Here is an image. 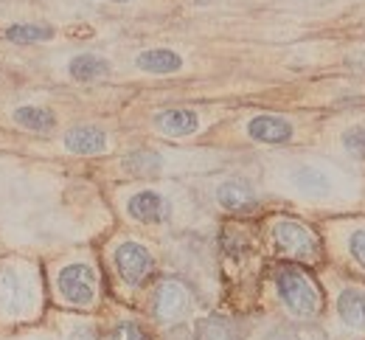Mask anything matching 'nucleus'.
Masks as SVG:
<instances>
[{
    "instance_id": "1",
    "label": "nucleus",
    "mask_w": 365,
    "mask_h": 340,
    "mask_svg": "<svg viewBox=\"0 0 365 340\" xmlns=\"http://www.w3.org/2000/svg\"><path fill=\"white\" fill-rule=\"evenodd\" d=\"M40 309L37 270L11 262L0 267V321H29Z\"/></svg>"
},
{
    "instance_id": "2",
    "label": "nucleus",
    "mask_w": 365,
    "mask_h": 340,
    "mask_svg": "<svg viewBox=\"0 0 365 340\" xmlns=\"http://www.w3.org/2000/svg\"><path fill=\"white\" fill-rule=\"evenodd\" d=\"M275 290L284 309L295 318H312L320 309V292L315 282L298 267H278L275 270Z\"/></svg>"
},
{
    "instance_id": "3",
    "label": "nucleus",
    "mask_w": 365,
    "mask_h": 340,
    "mask_svg": "<svg viewBox=\"0 0 365 340\" xmlns=\"http://www.w3.org/2000/svg\"><path fill=\"white\" fill-rule=\"evenodd\" d=\"M56 292L65 304L71 306H79V309H88L96 304V295H98V276L91 264L85 262H73V264H65L59 273H56Z\"/></svg>"
},
{
    "instance_id": "4",
    "label": "nucleus",
    "mask_w": 365,
    "mask_h": 340,
    "mask_svg": "<svg viewBox=\"0 0 365 340\" xmlns=\"http://www.w3.org/2000/svg\"><path fill=\"white\" fill-rule=\"evenodd\" d=\"M287 183H289V189H295L307 200H326V197L334 195V175L326 166L309 163V160L289 166Z\"/></svg>"
},
{
    "instance_id": "5",
    "label": "nucleus",
    "mask_w": 365,
    "mask_h": 340,
    "mask_svg": "<svg viewBox=\"0 0 365 340\" xmlns=\"http://www.w3.org/2000/svg\"><path fill=\"white\" fill-rule=\"evenodd\" d=\"M273 237L278 250L292 256V259H315L318 256V237L295 220H278L273 228Z\"/></svg>"
},
{
    "instance_id": "6",
    "label": "nucleus",
    "mask_w": 365,
    "mask_h": 340,
    "mask_svg": "<svg viewBox=\"0 0 365 340\" xmlns=\"http://www.w3.org/2000/svg\"><path fill=\"white\" fill-rule=\"evenodd\" d=\"M115 267H118V276L127 284L138 287L152 276L155 259L140 242H121L115 247Z\"/></svg>"
},
{
    "instance_id": "7",
    "label": "nucleus",
    "mask_w": 365,
    "mask_h": 340,
    "mask_svg": "<svg viewBox=\"0 0 365 340\" xmlns=\"http://www.w3.org/2000/svg\"><path fill=\"white\" fill-rule=\"evenodd\" d=\"M188 309H191V295L180 282L169 279L158 287V292H155V318L160 324H178L188 315Z\"/></svg>"
},
{
    "instance_id": "8",
    "label": "nucleus",
    "mask_w": 365,
    "mask_h": 340,
    "mask_svg": "<svg viewBox=\"0 0 365 340\" xmlns=\"http://www.w3.org/2000/svg\"><path fill=\"white\" fill-rule=\"evenodd\" d=\"M127 214L135 222H140V225H160V222L169 220L172 205H169V200L160 195V192L140 189V192H135V195L127 200Z\"/></svg>"
},
{
    "instance_id": "9",
    "label": "nucleus",
    "mask_w": 365,
    "mask_h": 340,
    "mask_svg": "<svg viewBox=\"0 0 365 340\" xmlns=\"http://www.w3.org/2000/svg\"><path fill=\"white\" fill-rule=\"evenodd\" d=\"M247 135L259 144H287L292 141V124L281 115H253L247 121Z\"/></svg>"
},
{
    "instance_id": "10",
    "label": "nucleus",
    "mask_w": 365,
    "mask_h": 340,
    "mask_svg": "<svg viewBox=\"0 0 365 340\" xmlns=\"http://www.w3.org/2000/svg\"><path fill=\"white\" fill-rule=\"evenodd\" d=\"M217 202L225 208V211H233V214H247L259 205V197L253 192V186L247 180H225L217 186Z\"/></svg>"
},
{
    "instance_id": "11",
    "label": "nucleus",
    "mask_w": 365,
    "mask_h": 340,
    "mask_svg": "<svg viewBox=\"0 0 365 340\" xmlns=\"http://www.w3.org/2000/svg\"><path fill=\"white\" fill-rule=\"evenodd\" d=\"M65 146L73 155H101V152H107L110 141H107L104 130L82 124V127H73V130L65 133Z\"/></svg>"
},
{
    "instance_id": "12",
    "label": "nucleus",
    "mask_w": 365,
    "mask_h": 340,
    "mask_svg": "<svg viewBox=\"0 0 365 340\" xmlns=\"http://www.w3.org/2000/svg\"><path fill=\"white\" fill-rule=\"evenodd\" d=\"M158 130L172 135V138H185V135H194L200 130V115L188 107H175V110H163L158 118Z\"/></svg>"
},
{
    "instance_id": "13",
    "label": "nucleus",
    "mask_w": 365,
    "mask_h": 340,
    "mask_svg": "<svg viewBox=\"0 0 365 340\" xmlns=\"http://www.w3.org/2000/svg\"><path fill=\"white\" fill-rule=\"evenodd\" d=\"M337 315L340 321L354 329V332H365V290L360 287H346L337 295Z\"/></svg>"
},
{
    "instance_id": "14",
    "label": "nucleus",
    "mask_w": 365,
    "mask_h": 340,
    "mask_svg": "<svg viewBox=\"0 0 365 340\" xmlns=\"http://www.w3.org/2000/svg\"><path fill=\"white\" fill-rule=\"evenodd\" d=\"M135 65L143 73H155V76H166V73H178L182 68V56L172 48H146L138 53Z\"/></svg>"
},
{
    "instance_id": "15",
    "label": "nucleus",
    "mask_w": 365,
    "mask_h": 340,
    "mask_svg": "<svg viewBox=\"0 0 365 340\" xmlns=\"http://www.w3.org/2000/svg\"><path fill=\"white\" fill-rule=\"evenodd\" d=\"M11 118H14V124H20V127L29 130V133H51V130L56 127V115H53V110L40 107V104L17 107V110L11 113Z\"/></svg>"
},
{
    "instance_id": "16",
    "label": "nucleus",
    "mask_w": 365,
    "mask_h": 340,
    "mask_svg": "<svg viewBox=\"0 0 365 340\" xmlns=\"http://www.w3.org/2000/svg\"><path fill=\"white\" fill-rule=\"evenodd\" d=\"M68 73L73 79H79V82H93V79H101V76L110 73V62L96 56V53H79V56L71 59Z\"/></svg>"
},
{
    "instance_id": "17",
    "label": "nucleus",
    "mask_w": 365,
    "mask_h": 340,
    "mask_svg": "<svg viewBox=\"0 0 365 340\" xmlns=\"http://www.w3.org/2000/svg\"><path fill=\"white\" fill-rule=\"evenodd\" d=\"M6 37L14 43H46L53 37V29L43 26V23H17L6 29Z\"/></svg>"
},
{
    "instance_id": "18",
    "label": "nucleus",
    "mask_w": 365,
    "mask_h": 340,
    "mask_svg": "<svg viewBox=\"0 0 365 340\" xmlns=\"http://www.w3.org/2000/svg\"><path fill=\"white\" fill-rule=\"evenodd\" d=\"M200 340H239L233 324L225 318H205L200 324Z\"/></svg>"
},
{
    "instance_id": "19",
    "label": "nucleus",
    "mask_w": 365,
    "mask_h": 340,
    "mask_svg": "<svg viewBox=\"0 0 365 340\" xmlns=\"http://www.w3.org/2000/svg\"><path fill=\"white\" fill-rule=\"evenodd\" d=\"M127 169H130L133 175H140V177L155 175V172L160 169V158H158L155 152H135V155L127 158Z\"/></svg>"
},
{
    "instance_id": "20",
    "label": "nucleus",
    "mask_w": 365,
    "mask_h": 340,
    "mask_svg": "<svg viewBox=\"0 0 365 340\" xmlns=\"http://www.w3.org/2000/svg\"><path fill=\"white\" fill-rule=\"evenodd\" d=\"M262 340H323L315 329H304V326H273L270 332H264Z\"/></svg>"
},
{
    "instance_id": "21",
    "label": "nucleus",
    "mask_w": 365,
    "mask_h": 340,
    "mask_svg": "<svg viewBox=\"0 0 365 340\" xmlns=\"http://www.w3.org/2000/svg\"><path fill=\"white\" fill-rule=\"evenodd\" d=\"M343 149L351 158H365V124H357L343 133Z\"/></svg>"
},
{
    "instance_id": "22",
    "label": "nucleus",
    "mask_w": 365,
    "mask_h": 340,
    "mask_svg": "<svg viewBox=\"0 0 365 340\" xmlns=\"http://www.w3.org/2000/svg\"><path fill=\"white\" fill-rule=\"evenodd\" d=\"M349 253L365 270V228H357V231L349 234Z\"/></svg>"
},
{
    "instance_id": "23",
    "label": "nucleus",
    "mask_w": 365,
    "mask_h": 340,
    "mask_svg": "<svg viewBox=\"0 0 365 340\" xmlns=\"http://www.w3.org/2000/svg\"><path fill=\"white\" fill-rule=\"evenodd\" d=\"M110 340H146L143 335V329L133 324V321H124V324H118L113 332H110Z\"/></svg>"
},
{
    "instance_id": "24",
    "label": "nucleus",
    "mask_w": 365,
    "mask_h": 340,
    "mask_svg": "<svg viewBox=\"0 0 365 340\" xmlns=\"http://www.w3.org/2000/svg\"><path fill=\"white\" fill-rule=\"evenodd\" d=\"M68 340H96V332H93L91 326H73L71 332H68Z\"/></svg>"
},
{
    "instance_id": "25",
    "label": "nucleus",
    "mask_w": 365,
    "mask_h": 340,
    "mask_svg": "<svg viewBox=\"0 0 365 340\" xmlns=\"http://www.w3.org/2000/svg\"><path fill=\"white\" fill-rule=\"evenodd\" d=\"M113 3H127V0H113Z\"/></svg>"
}]
</instances>
